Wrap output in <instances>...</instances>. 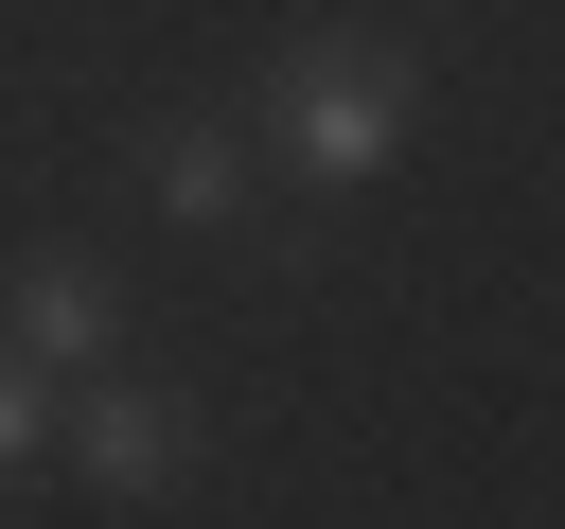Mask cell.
Segmentation results:
<instances>
[{"instance_id":"cell-1","label":"cell","mask_w":565,"mask_h":529,"mask_svg":"<svg viewBox=\"0 0 565 529\" xmlns=\"http://www.w3.org/2000/svg\"><path fill=\"white\" fill-rule=\"evenodd\" d=\"M406 123H424V53L406 35H282L265 88H247V141H265L282 194H371L406 159Z\"/></svg>"},{"instance_id":"cell-2","label":"cell","mask_w":565,"mask_h":529,"mask_svg":"<svg viewBox=\"0 0 565 529\" xmlns=\"http://www.w3.org/2000/svg\"><path fill=\"white\" fill-rule=\"evenodd\" d=\"M194 441H212V423H194L177 388H141V370H88V388L53 406V458H71L106 511H159V494H194Z\"/></svg>"},{"instance_id":"cell-3","label":"cell","mask_w":565,"mask_h":529,"mask_svg":"<svg viewBox=\"0 0 565 529\" xmlns=\"http://www.w3.org/2000/svg\"><path fill=\"white\" fill-rule=\"evenodd\" d=\"M124 194H141L159 229H194V247H247V229H265V141H247V123H141V141H124Z\"/></svg>"},{"instance_id":"cell-4","label":"cell","mask_w":565,"mask_h":529,"mask_svg":"<svg viewBox=\"0 0 565 529\" xmlns=\"http://www.w3.org/2000/svg\"><path fill=\"white\" fill-rule=\"evenodd\" d=\"M0 353H35L53 388L124 370V264H88V247H18V264H0Z\"/></svg>"},{"instance_id":"cell-5","label":"cell","mask_w":565,"mask_h":529,"mask_svg":"<svg viewBox=\"0 0 565 529\" xmlns=\"http://www.w3.org/2000/svg\"><path fill=\"white\" fill-rule=\"evenodd\" d=\"M53 406H71V388H53L35 353H0V494H18L35 458H53Z\"/></svg>"}]
</instances>
